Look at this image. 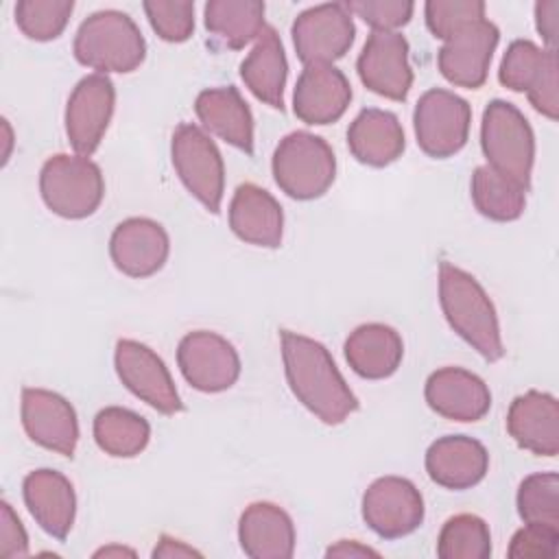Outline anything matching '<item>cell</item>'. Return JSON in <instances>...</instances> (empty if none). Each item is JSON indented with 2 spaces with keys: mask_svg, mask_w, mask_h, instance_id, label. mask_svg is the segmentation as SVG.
I'll return each instance as SVG.
<instances>
[{
  "mask_svg": "<svg viewBox=\"0 0 559 559\" xmlns=\"http://www.w3.org/2000/svg\"><path fill=\"white\" fill-rule=\"evenodd\" d=\"M282 360L293 395L323 424H343L358 411V397L319 341L282 330Z\"/></svg>",
  "mask_w": 559,
  "mask_h": 559,
  "instance_id": "1",
  "label": "cell"
},
{
  "mask_svg": "<svg viewBox=\"0 0 559 559\" xmlns=\"http://www.w3.org/2000/svg\"><path fill=\"white\" fill-rule=\"evenodd\" d=\"M439 301L450 328L465 343L489 362L502 358L504 345L496 308L474 275L443 260L439 264Z\"/></svg>",
  "mask_w": 559,
  "mask_h": 559,
  "instance_id": "2",
  "label": "cell"
},
{
  "mask_svg": "<svg viewBox=\"0 0 559 559\" xmlns=\"http://www.w3.org/2000/svg\"><path fill=\"white\" fill-rule=\"evenodd\" d=\"M72 52L81 66L98 74L133 72L146 57V41L127 13L105 9L81 22Z\"/></svg>",
  "mask_w": 559,
  "mask_h": 559,
  "instance_id": "3",
  "label": "cell"
},
{
  "mask_svg": "<svg viewBox=\"0 0 559 559\" xmlns=\"http://www.w3.org/2000/svg\"><path fill=\"white\" fill-rule=\"evenodd\" d=\"M480 148L487 166L520 186L531 188L535 162V135L524 114L507 100L487 103L480 122Z\"/></svg>",
  "mask_w": 559,
  "mask_h": 559,
  "instance_id": "4",
  "label": "cell"
},
{
  "mask_svg": "<svg viewBox=\"0 0 559 559\" xmlns=\"http://www.w3.org/2000/svg\"><path fill=\"white\" fill-rule=\"evenodd\" d=\"M271 170L282 192L297 201H310L325 194L334 183L336 157L321 135L293 131L275 146Z\"/></svg>",
  "mask_w": 559,
  "mask_h": 559,
  "instance_id": "5",
  "label": "cell"
},
{
  "mask_svg": "<svg viewBox=\"0 0 559 559\" xmlns=\"http://www.w3.org/2000/svg\"><path fill=\"white\" fill-rule=\"evenodd\" d=\"M39 192L46 207L57 216L85 218L98 210L105 179L90 157L57 153L39 170Z\"/></svg>",
  "mask_w": 559,
  "mask_h": 559,
  "instance_id": "6",
  "label": "cell"
},
{
  "mask_svg": "<svg viewBox=\"0 0 559 559\" xmlns=\"http://www.w3.org/2000/svg\"><path fill=\"white\" fill-rule=\"evenodd\" d=\"M175 173L186 190L212 214H218L225 190V164L214 140L197 124L183 122L170 142Z\"/></svg>",
  "mask_w": 559,
  "mask_h": 559,
  "instance_id": "7",
  "label": "cell"
},
{
  "mask_svg": "<svg viewBox=\"0 0 559 559\" xmlns=\"http://www.w3.org/2000/svg\"><path fill=\"white\" fill-rule=\"evenodd\" d=\"M498 81L511 92H526L531 105L546 118H559V61L557 52L539 48L531 39L509 44Z\"/></svg>",
  "mask_w": 559,
  "mask_h": 559,
  "instance_id": "8",
  "label": "cell"
},
{
  "mask_svg": "<svg viewBox=\"0 0 559 559\" xmlns=\"http://www.w3.org/2000/svg\"><path fill=\"white\" fill-rule=\"evenodd\" d=\"M472 107L459 94L432 87L424 92L413 111L419 148L437 159L459 153L469 135Z\"/></svg>",
  "mask_w": 559,
  "mask_h": 559,
  "instance_id": "9",
  "label": "cell"
},
{
  "mask_svg": "<svg viewBox=\"0 0 559 559\" xmlns=\"http://www.w3.org/2000/svg\"><path fill=\"white\" fill-rule=\"evenodd\" d=\"M290 35L304 66L334 63L352 48L356 26L345 2H325L301 11Z\"/></svg>",
  "mask_w": 559,
  "mask_h": 559,
  "instance_id": "10",
  "label": "cell"
},
{
  "mask_svg": "<svg viewBox=\"0 0 559 559\" xmlns=\"http://www.w3.org/2000/svg\"><path fill=\"white\" fill-rule=\"evenodd\" d=\"M177 365L188 384L203 393H221L236 384L240 356L221 334L197 330L188 332L177 345Z\"/></svg>",
  "mask_w": 559,
  "mask_h": 559,
  "instance_id": "11",
  "label": "cell"
},
{
  "mask_svg": "<svg viewBox=\"0 0 559 559\" xmlns=\"http://www.w3.org/2000/svg\"><path fill=\"white\" fill-rule=\"evenodd\" d=\"M114 365L120 382L155 411L164 415L183 411L170 371L148 345L133 338H120L116 343Z\"/></svg>",
  "mask_w": 559,
  "mask_h": 559,
  "instance_id": "12",
  "label": "cell"
},
{
  "mask_svg": "<svg viewBox=\"0 0 559 559\" xmlns=\"http://www.w3.org/2000/svg\"><path fill=\"white\" fill-rule=\"evenodd\" d=\"M362 520L384 539L411 535L424 522V498L408 478H376L362 493Z\"/></svg>",
  "mask_w": 559,
  "mask_h": 559,
  "instance_id": "13",
  "label": "cell"
},
{
  "mask_svg": "<svg viewBox=\"0 0 559 559\" xmlns=\"http://www.w3.org/2000/svg\"><path fill=\"white\" fill-rule=\"evenodd\" d=\"M114 105L116 90L107 74L94 72L76 83L66 105V135L76 155L90 157L98 148Z\"/></svg>",
  "mask_w": 559,
  "mask_h": 559,
  "instance_id": "14",
  "label": "cell"
},
{
  "mask_svg": "<svg viewBox=\"0 0 559 559\" xmlns=\"http://www.w3.org/2000/svg\"><path fill=\"white\" fill-rule=\"evenodd\" d=\"M498 39V26L485 17L459 28L443 41L437 55L439 72L456 87L478 90L487 81Z\"/></svg>",
  "mask_w": 559,
  "mask_h": 559,
  "instance_id": "15",
  "label": "cell"
},
{
  "mask_svg": "<svg viewBox=\"0 0 559 559\" xmlns=\"http://www.w3.org/2000/svg\"><path fill=\"white\" fill-rule=\"evenodd\" d=\"M358 76L367 90L391 100H406L413 85L408 41L397 31H371L358 61Z\"/></svg>",
  "mask_w": 559,
  "mask_h": 559,
  "instance_id": "16",
  "label": "cell"
},
{
  "mask_svg": "<svg viewBox=\"0 0 559 559\" xmlns=\"http://www.w3.org/2000/svg\"><path fill=\"white\" fill-rule=\"evenodd\" d=\"M22 426L31 441L61 456H72L79 441L74 406L59 393L37 386L22 389Z\"/></svg>",
  "mask_w": 559,
  "mask_h": 559,
  "instance_id": "17",
  "label": "cell"
},
{
  "mask_svg": "<svg viewBox=\"0 0 559 559\" xmlns=\"http://www.w3.org/2000/svg\"><path fill=\"white\" fill-rule=\"evenodd\" d=\"M170 251L166 229L144 216H131L116 225L109 238L114 266L129 277H148L157 273Z\"/></svg>",
  "mask_w": 559,
  "mask_h": 559,
  "instance_id": "18",
  "label": "cell"
},
{
  "mask_svg": "<svg viewBox=\"0 0 559 559\" xmlns=\"http://www.w3.org/2000/svg\"><path fill=\"white\" fill-rule=\"evenodd\" d=\"M352 100L347 76L332 63L306 66L295 83L293 111L306 124L336 122Z\"/></svg>",
  "mask_w": 559,
  "mask_h": 559,
  "instance_id": "19",
  "label": "cell"
},
{
  "mask_svg": "<svg viewBox=\"0 0 559 559\" xmlns=\"http://www.w3.org/2000/svg\"><path fill=\"white\" fill-rule=\"evenodd\" d=\"M428 406L452 421H478L491 408V393L483 378L461 367H443L424 386Z\"/></svg>",
  "mask_w": 559,
  "mask_h": 559,
  "instance_id": "20",
  "label": "cell"
},
{
  "mask_svg": "<svg viewBox=\"0 0 559 559\" xmlns=\"http://www.w3.org/2000/svg\"><path fill=\"white\" fill-rule=\"evenodd\" d=\"M22 496L33 520L55 539H66L76 515L72 483L57 469H35L24 476Z\"/></svg>",
  "mask_w": 559,
  "mask_h": 559,
  "instance_id": "21",
  "label": "cell"
},
{
  "mask_svg": "<svg viewBox=\"0 0 559 559\" xmlns=\"http://www.w3.org/2000/svg\"><path fill=\"white\" fill-rule=\"evenodd\" d=\"M426 472L432 483L445 489H469L489 469L487 448L467 435H445L426 450Z\"/></svg>",
  "mask_w": 559,
  "mask_h": 559,
  "instance_id": "22",
  "label": "cell"
},
{
  "mask_svg": "<svg viewBox=\"0 0 559 559\" xmlns=\"http://www.w3.org/2000/svg\"><path fill=\"white\" fill-rule=\"evenodd\" d=\"M507 430L520 448L537 456H555L559 452V404L555 395L542 391L518 395L507 413Z\"/></svg>",
  "mask_w": 559,
  "mask_h": 559,
  "instance_id": "23",
  "label": "cell"
},
{
  "mask_svg": "<svg viewBox=\"0 0 559 559\" xmlns=\"http://www.w3.org/2000/svg\"><path fill=\"white\" fill-rule=\"evenodd\" d=\"M229 227L249 245L275 249L284 236L282 205L269 190L255 183H240L229 203Z\"/></svg>",
  "mask_w": 559,
  "mask_h": 559,
  "instance_id": "24",
  "label": "cell"
},
{
  "mask_svg": "<svg viewBox=\"0 0 559 559\" xmlns=\"http://www.w3.org/2000/svg\"><path fill=\"white\" fill-rule=\"evenodd\" d=\"M238 542L251 559H288L295 552V524L273 502H251L238 520Z\"/></svg>",
  "mask_w": 559,
  "mask_h": 559,
  "instance_id": "25",
  "label": "cell"
},
{
  "mask_svg": "<svg viewBox=\"0 0 559 559\" xmlns=\"http://www.w3.org/2000/svg\"><path fill=\"white\" fill-rule=\"evenodd\" d=\"M194 111L207 131L247 155L253 153V116L234 85L199 92Z\"/></svg>",
  "mask_w": 559,
  "mask_h": 559,
  "instance_id": "26",
  "label": "cell"
},
{
  "mask_svg": "<svg viewBox=\"0 0 559 559\" xmlns=\"http://www.w3.org/2000/svg\"><path fill=\"white\" fill-rule=\"evenodd\" d=\"M347 146L360 164L382 168L404 153V129L395 114L369 107L352 120L347 129Z\"/></svg>",
  "mask_w": 559,
  "mask_h": 559,
  "instance_id": "27",
  "label": "cell"
},
{
  "mask_svg": "<svg viewBox=\"0 0 559 559\" xmlns=\"http://www.w3.org/2000/svg\"><path fill=\"white\" fill-rule=\"evenodd\" d=\"M345 360L365 380H382L397 371L404 343L397 330L384 323H362L345 341Z\"/></svg>",
  "mask_w": 559,
  "mask_h": 559,
  "instance_id": "28",
  "label": "cell"
},
{
  "mask_svg": "<svg viewBox=\"0 0 559 559\" xmlns=\"http://www.w3.org/2000/svg\"><path fill=\"white\" fill-rule=\"evenodd\" d=\"M288 61L282 39L273 26H264L251 52L240 63V79L249 92L273 109H284Z\"/></svg>",
  "mask_w": 559,
  "mask_h": 559,
  "instance_id": "29",
  "label": "cell"
},
{
  "mask_svg": "<svg viewBox=\"0 0 559 559\" xmlns=\"http://www.w3.org/2000/svg\"><path fill=\"white\" fill-rule=\"evenodd\" d=\"M207 33L227 48H242L264 31V2L260 0H210L203 7Z\"/></svg>",
  "mask_w": 559,
  "mask_h": 559,
  "instance_id": "30",
  "label": "cell"
},
{
  "mask_svg": "<svg viewBox=\"0 0 559 559\" xmlns=\"http://www.w3.org/2000/svg\"><path fill=\"white\" fill-rule=\"evenodd\" d=\"M94 441L96 445L118 459L138 456L151 439L148 421L122 406H107L94 417Z\"/></svg>",
  "mask_w": 559,
  "mask_h": 559,
  "instance_id": "31",
  "label": "cell"
},
{
  "mask_svg": "<svg viewBox=\"0 0 559 559\" xmlns=\"http://www.w3.org/2000/svg\"><path fill=\"white\" fill-rule=\"evenodd\" d=\"M472 201L483 216L507 223L522 216L526 207V190L485 164L472 175Z\"/></svg>",
  "mask_w": 559,
  "mask_h": 559,
  "instance_id": "32",
  "label": "cell"
},
{
  "mask_svg": "<svg viewBox=\"0 0 559 559\" xmlns=\"http://www.w3.org/2000/svg\"><path fill=\"white\" fill-rule=\"evenodd\" d=\"M441 559H487L491 555V533L483 518L459 513L445 520L437 539Z\"/></svg>",
  "mask_w": 559,
  "mask_h": 559,
  "instance_id": "33",
  "label": "cell"
},
{
  "mask_svg": "<svg viewBox=\"0 0 559 559\" xmlns=\"http://www.w3.org/2000/svg\"><path fill=\"white\" fill-rule=\"evenodd\" d=\"M515 500L524 524H539L559 531V476L555 472L526 476L520 483Z\"/></svg>",
  "mask_w": 559,
  "mask_h": 559,
  "instance_id": "34",
  "label": "cell"
},
{
  "mask_svg": "<svg viewBox=\"0 0 559 559\" xmlns=\"http://www.w3.org/2000/svg\"><path fill=\"white\" fill-rule=\"evenodd\" d=\"M72 9V0H20L15 4V24L28 39L48 41L63 33Z\"/></svg>",
  "mask_w": 559,
  "mask_h": 559,
  "instance_id": "35",
  "label": "cell"
},
{
  "mask_svg": "<svg viewBox=\"0 0 559 559\" xmlns=\"http://www.w3.org/2000/svg\"><path fill=\"white\" fill-rule=\"evenodd\" d=\"M144 13L153 31L164 41H186L194 31V2L190 0H146Z\"/></svg>",
  "mask_w": 559,
  "mask_h": 559,
  "instance_id": "36",
  "label": "cell"
},
{
  "mask_svg": "<svg viewBox=\"0 0 559 559\" xmlns=\"http://www.w3.org/2000/svg\"><path fill=\"white\" fill-rule=\"evenodd\" d=\"M426 26L437 39H448L459 28L485 17L480 0H428L424 7Z\"/></svg>",
  "mask_w": 559,
  "mask_h": 559,
  "instance_id": "37",
  "label": "cell"
},
{
  "mask_svg": "<svg viewBox=\"0 0 559 559\" xmlns=\"http://www.w3.org/2000/svg\"><path fill=\"white\" fill-rule=\"evenodd\" d=\"M349 13H356L373 31H395L408 24L415 4L408 0H352L345 2Z\"/></svg>",
  "mask_w": 559,
  "mask_h": 559,
  "instance_id": "38",
  "label": "cell"
},
{
  "mask_svg": "<svg viewBox=\"0 0 559 559\" xmlns=\"http://www.w3.org/2000/svg\"><path fill=\"white\" fill-rule=\"evenodd\" d=\"M559 550V531L539 526V524H524L520 531L513 533L507 555L511 559H552Z\"/></svg>",
  "mask_w": 559,
  "mask_h": 559,
  "instance_id": "39",
  "label": "cell"
},
{
  "mask_svg": "<svg viewBox=\"0 0 559 559\" xmlns=\"http://www.w3.org/2000/svg\"><path fill=\"white\" fill-rule=\"evenodd\" d=\"M28 555V535L24 524L15 515L13 507L2 500L0 502V557L2 559H17Z\"/></svg>",
  "mask_w": 559,
  "mask_h": 559,
  "instance_id": "40",
  "label": "cell"
},
{
  "mask_svg": "<svg viewBox=\"0 0 559 559\" xmlns=\"http://www.w3.org/2000/svg\"><path fill=\"white\" fill-rule=\"evenodd\" d=\"M535 26L548 50L557 52L559 39V0H539L535 4Z\"/></svg>",
  "mask_w": 559,
  "mask_h": 559,
  "instance_id": "41",
  "label": "cell"
},
{
  "mask_svg": "<svg viewBox=\"0 0 559 559\" xmlns=\"http://www.w3.org/2000/svg\"><path fill=\"white\" fill-rule=\"evenodd\" d=\"M153 557L157 559H181V557H201L199 550H194L192 546H188L181 539H175L170 535H162L157 546L153 548Z\"/></svg>",
  "mask_w": 559,
  "mask_h": 559,
  "instance_id": "42",
  "label": "cell"
},
{
  "mask_svg": "<svg viewBox=\"0 0 559 559\" xmlns=\"http://www.w3.org/2000/svg\"><path fill=\"white\" fill-rule=\"evenodd\" d=\"M325 557H343V559L349 557V559H354V557H380V552L360 544V542H356V539H341V542H336L334 546H330L325 550Z\"/></svg>",
  "mask_w": 559,
  "mask_h": 559,
  "instance_id": "43",
  "label": "cell"
},
{
  "mask_svg": "<svg viewBox=\"0 0 559 559\" xmlns=\"http://www.w3.org/2000/svg\"><path fill=\"white\" fill-rule=\"evenodd\" d=\"M122 555L133 557L135 552L131 548H124V546H105V548L94 552V557H122Z\"/></svg>",
  "mask_w": 559,
  "mask_h": 559,
  "instance_id": "44",
  "label": "cell"
},
{
  "mask_svg": "<svg viewBox=\"0 0 559 559\" xmlns=\"http://www.w3.org/2000/svg\"><path fill=\"white\" fill-rule=\"evenodd\" d=\"M2 129L7 131V151H4V157H2V162H7L9 159V153H11V127H9V122L7 120H2Z\"/></svg>",
  "mask_w": 559,
  "mask_h": 559,
  "instance_id": "45",
  "label": "cell"
}]
</instances>
